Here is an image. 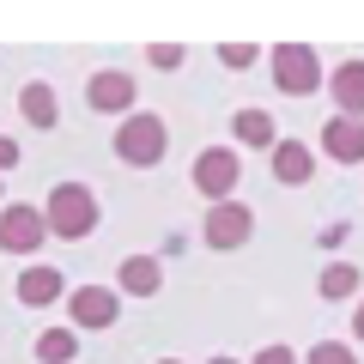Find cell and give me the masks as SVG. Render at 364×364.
<instances>
[{
    "label": "cell",
    "instance_id": "1",
    "mask_svg": "<svg viewBox=\"0 0 364 364\" xmlns=\"http://www.w3.org/2000/svg\"><path fill=\"white\" fill-rule=\"evenodd\" d=\"M43 219H49V237L79 243V237L97 231V200H91L85 182H55V188H49V207H43Z\"/></svg>",
    "mask_w": 364,
    "mask_h": 364
},
{
    "label": "cell",
    "instance_id": "2",
    "mask_svg": "<svg viewBox=\"0 0 364 364\" xmlns=\"http://www.w3.org/2000/svg\"><path fill=\"white\" fill-rule=\"evenodd\" d=\"M164 146H170V128H164V116H146V109H140V116H128V122H122V128H116V158H122V164H158V158H164Z\"/></svg>",
    "mask_w": 364,
    "mask_h": 364
},
{
    "label": "cell",
    "instance_id": "3",
    "mask_svg": "<svg viewBox=\"0 0 364 364\" xmlns=\"http://www.w3.org/2000/svg\"><path fill=\"white\" fill-rule=\"evenodd\" d=\"M273 85L291 91V97L316 91V85H322V61H316V49H304V43H279V49H273Z\"/></svg>",
    "mask_w": 364,
    "mask_h": 364
},
{
    "label": "cell",
    "instance_id": "4",
    "mask_svg": "<svg viewBox=\"0 0 364 364\" xmlns=\"http://www.w3.org/2000/svg\"><path fill=\"white\" fill-rule=\"evenodd\" d=\"M237 176H243V164H237V152H231V146H207V152L195 158V188L213 200V207H219V200H231Z\"/></svg>",
    "mask_w": 364,
    "mask_h": 364
},
{
    "label": "cell",
    "instance_id": "5",
    "mask_svg": "<svg viewBox=\"0 0 364 364\" xmlns=\"http://www.w3.org/2000/svg\"><path fill=\"white\" fill-rule=\"evenodd\" d=\"M49 237V219H43V207H0V249L6 255H31V249Z\"/></svg>",
    "mask_w": 364,
    "mask_h": 364
},
{
    "label": "cell",
    "instance_id": "6",
    "mask_svg": "<svg viewBox=\"0 0 364 364\" xmlns=\"http://www.w3.org/2000/svg\"><path fill=\"white\" fill-rule=\"evenodd\" d=\"M249 231H255V213H249L243 200H219V207L207 213V243L213 249H243Z\"/></svg>",
    "mask_w": 364,
    "mask_h": 364
},
{
    "label": "cell",
    "instance_id": "7",
    "mask_svg": "<svg viewBox=\"0 0 364 364\" xmlns=\"http://www.w3.org/2000/svg\"><path fill=\"white\" fill-rule=\"evenodd\" d=\"M67 316H73V328H109L122 316V304H116L109 286H79L73 298H67Z\"/></svg>",
    "mask_w": 364,
    "mask_h": 364
},
{
    "label": "cell",
    "instance_id": "8",
    "mask_svg": "<svg viewBox=\"0 0 364 364\" xmlns=\"http://www.w3.org/2000/svg\"><path fill=\"white\" fill-rule=\"evenodd\" d=\"M85 104L97 109V116H122V109L134 104V73H91V85H85Z\"/></svg>",
    "mask_w": 364,
    "mask_h": 364
},
{
    "label": "cell",
    "instance_id": "9",
    "mask_svg": "<svg viewBox=\"0 0 364 364\" xmlns=\"http://www.w3.org/2000/svg\"><path fill=\"white\" fill-rule=\"evenodd\" d=\"M322 152L340 158V164H358V158H364V122L358 116H334L322 128Z\"/></svg>",
    "mask_w": 364,
    "mask_h": 364
},
{
    "label": "cell",
    "instance_id": "10",
    "mask_svg": "<svg viewBox=\"0 0 364 364\" xmlns=\"http://www.w3.org/2000/svg\"><path fill=\"white\" fill-rule=\"evenodd\" d=\"M18 116H25L31 128H55V122H61V104H55L49 79H31V85L18 91Z\"/></svg>",
    "mask_w": 364,
    "mask_h": 364
},
{
    "label": "cell",
    "instance_id": "11",
    "mask_svg": "<svg viewBox=\"0 0 364 364\" xmlns=\"http://www.w3.org/2000/svg\"><path fill=\"white\" fill-rule=\"evenodd\" d=\"M61 286H67V279H61V267H25L13 291H18V304L43 310V304H55V298H61Z\"/></svg>",
    "mask_w": 364,
    "mask_h": 364
},
{
    "label": "cell",
    "instance_id": "12",
    "mask_svg": "<svg viewBox=\"0 0 364 364\" xmlns=\"http://www.w3.org/2000/svg\"><path fill=\"white\" fill-rule=\"evenodd\" d=\"M158 286H164V267H158L152 255H128L122 261V291H128V298H152Z\"/></svg>",
    "mask_w": 364,
    "mask_h": 364
},
{
    "label": "cell",
    "instance_id": "13",
    "mask_svg": "<svg viewBox=\"0 0 364 364\" xmlns=\"http://www.w3.org/2000/svg\"><path fill=\"white\" fill-rule=\"evenodd\" d=\"M273 176H279V182H291V188H298V182H310V146L279 140V146H273Z\"/></svg>",
    "mask_w": 364,
    "mask_h": 364
},
{
    "label": "cell",
    "instance_id": "14",
    "mask_svg": "<svg viewBox=\"0 0 364 364\" xmlns=\"http://www.w3.org/2000/svg\"><path fill=\"white\" fill-rule=\"evenodd\" d=\"M334 104L346 109V116H364V61H346L334 73Z\"/></svg>",
    "mask_w": 364,
    "mask_h": 364
},
{
    "label": "cell",
    "instance_id": "15",
    "mask_svg": "<svg viewBox=\"0 0 364 364\" xmlns=\"http://www.w3.org/2000/svg\"><path fill=\"white\" fill-rule=\"evenodd\" d=\"M37 358L43 364H73L79 358V334L73 328H43L37 334Z\"/></svg>",
    "mask_w": 364,
    "mask_h": 364
},
{
    "label": "cell",
    "instance_id": "16",
    "mask_svg": "<svg viewBox=\"0 0 364 364\" xmlns=\"http://www.w3.org/2000/svg\"><path fill=\"white\" fill-rule=\"evenodd\" d=\"M231 128H237V140H243V146H267V152L279 146V140H273V116H267V109H237Z\"/></svg>",
    "mask_w": 364,
    "mask_h": 364
},
{
    "label": "cell",
    "instance_id": "17",
    "mask_svg": "<svg viewBox=\"0 0 364 364\" xmlns=\"http://www.w3.org/2000/svg\"><path fill=\"white\" fill-rule=\"evenodd\" d=\"M358 291V267H328L322 273V298H352Z\"/></svg>",
    "mask_w": 364,
    "mask_h": 364
},
{
    "label": "cell",
    "instance_id": "18",
    "mask_svg": "<svg viewBox=\"0 0 364 364\" xmlns=\"http://www.w3.org/2000/svg\"><path fill=\"white\" fill-rule=\"evenodd\" d=\"M310 364H358L346 346H334V340H322V346H310Z\"/></svg>",
    "mask_w": 364,
    "mask_h": 364
},
{
    "label": "cell",
    "instance_id": "19",
    "mask_svg": "<svg viewBox=\"0 0 364 364\" xmlns=\"http://www.w3.org/2000/svg\"><path fill=\"white\" fill-rule=\"evenodd\" d=\"M146 61H152V67H182V49H176V43H152Z\"/></svg>",
    "mask_w": 364,
    "mask_h": 364
},
{
    "label": "cell",
    "instance_id": "20",
    "mask_svg": "<svg viewBox=\"0 0 364 364\" xmlns=\"http://www.w3.org/2000/svg\"><path fill=\"white\" fill-rule=\"evenodd\" d=\"M219 61H225V67H249V61H255V49H249V43H225Z\"/></svg>",
    "mask_w": 364,
    "mask_h": 364
},
{
    "label": "cell",
    "instance_id": "21",
    "mask_svg": "<svg viewBox=\"0 0 364 364\" xmlns=\"http://www.w3.org/2000/svg\"><path fill=\"white\" fill-rule=\"evenodd\" d=\"M255 364H298V352H291V346H261Z\"/></svg>",
    "mask_w": 364,
    "mask_h": 364
},
{
    "label": "cell",
    "instance_id": "22",
    "mask_svg": "<svg viewBox=\"0 0 364 364\" xmlns=\"http://www.w3.org/2000/svg\"><path fill=\"white\" fill-rule=\"evenodd\" d=\"M0 170H18V140H6V134H0Z\"/></svg>",
    "mask_w": 364,
    "mask_h": 364
},
{
    "label": "cell",
    "instance_id": "23",
    "mask_svg": "<svg viewBox=\"0 0 364 364\" xmlns=\"http://www.w3.org/2000/svg\"><path fill=\"white\" fill-rule=\"evenodd\" d=\"M352 328H358V334H364V304H358V316H352Z\"/></svg>",
    "mask_w": 364,
    "mask_h": 364
},
{
    "label": "cell",
    "instance_id": "24",
    "mask_svg": "<svg viewBox=\"0 0 364 364\" xmlns=\"http://www.w3.org/2000/svg\"><path fill=\"white\" fill-rule=\"evenodd\" d=\"M213 364H237V358H213Z\"/></svg>",
    "mask_w": 364,
    "mask_h": 364
},
{
    "label": "cell",
    "instance_id": "25",
    "mask_svg": "<svg viewBox=\"0 0 364 364\" xmlns=\"http://www.w3.org/2000/svg\"><path fill=\"white\" fill-rule=\"evenodd\" d=\"M158 364H176V358H158Z\"/></svg>",
    "mask_w": 364,
    "mask_h": 364
}]
</instances>
